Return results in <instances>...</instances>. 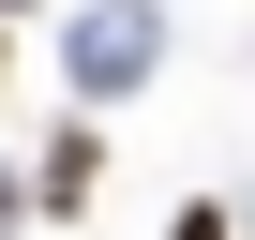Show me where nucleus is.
Instances as JSON below:
<instances>
[{
	"label": "nucleus",
	"instance_id": "1",
	"mask_svg": "<svg viewBox=\"0 0 255 240\" xmlns=\"http://www.w3.org/2000/svg\"><path fill=\"white\" fill-rule=\"evenodd\" d=\"M180 240H225V210H180Z\"/></svg>",
	"mask_w": 255,
	"mask_h": 240
}]
</instances>
